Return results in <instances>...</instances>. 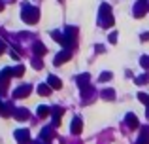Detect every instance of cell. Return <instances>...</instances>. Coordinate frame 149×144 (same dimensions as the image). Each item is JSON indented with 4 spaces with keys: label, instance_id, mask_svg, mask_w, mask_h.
I'll list each match as a JSON object with an SVG mask.
<instances>
[{
    "label": "cell",
    "instance_id": "1",
    "mask_svg": "<svg viewBox=\"0 0 149 144\" xmlns=\"http://www.w3.org/2000/svg\"><path fill=\"white\" fill-rule=\"evenodd\" d=\"M100 25L102 27H111L113 25V17H111V11H109L108 4H102V8H100Z\"/></svg>",
    "mask_w": 149,
    "mask_h": 144
},
{
    "label": "cell",
    "instance_id": "2",
    "mask_svg": "<svg viewBox=\"0 0 149 144\" xmlns=\"http://www.w3.org/2000/svg\"><path fill=\"white\" fill-rule=\"evenodd\" d=\"M146 13H147V4H146V0H140L134 6V17H143Z\"/></svg>",
    "mask_w": 149,
    "mask_h": 144
},
{
    "label": "cell",
    "instance_id": "3",
    "mask_svg": "<svg viewBox=\"0 0 149 144\" xmlns=\"http://www.w3.org/2000/svg\"><path fill=\"white\" fill-rule=\"evenodd\" d=\"M23 17L26 19V23H36V19H38V10H34V8H26L25 13H23Z\"/></svg>",
    "mask_w": 149,
    "mask_h": 144
},
{
    "label": "cell",
    "instance_id": "4",
    "mask_svg": "<svg viewBox=\"0 0 149 144\" xmlns=\"http://www.w3.org/2000/svg\"><path fill=\"white\" fill-rule=\"evenodd\" d=\"M127 123H128L130 129H136V127H138V118H136L134 114H128L127 116Z\"/></svg>",
    "mask_w": 149,
    "mask_h": 144
},
{
    "label": "cell",
    "instance_id": "5",
    "mask_svg": "<svg viewBox=\"0 0 149 144\" xmlns=\"http://www.w3.org/2000/svg\"><path fill=\"white\" fill-rule=\"evenodd\" d=\"M72 133H81V119H74L72 122Z\"/></svg>",
    "mask_w": 149,
    "mask_h": 144
},
{
    "label": "cell",
    "instance_id": "6",
    "mask_svg": "<svg viewBox=\"0 0 149 144\" xmlns=\"http://www.w3.org/2000/svg\"><path fill=\"white\" fill-rule=\"evenodd\" d=\"M138 144H149V131H143L142 137L138 138Z\"/></svg>",
    "mask_w": 149,
    "mask_h": 144
},
{
    "label": "cell",
    "instance_id": "7",
    "mask_svg": "<svg viewBox=\"0 0 149 144\" xmlns=\"http://www.w3.org/2000/svg\"><path fill=\"white\" fill-rule=\"evenodd\" d=\"M147 80H149V74H143V76H140V78H136V84H147Z\"/></svg>",
    "mask_w": 149,
    "mask_h": 144
},
{
    "label": "cell",
    "instance_id": "8",
    "mask_svg": "<svg viewBox=\"0 0 149 144\" xmlns=\"http://www.w3.org/2000/svg\"><path fill=\"white\" fill-rule=\"evenodd\" d=\"M138 99L142 100L143 104H149V95H146V93H140V95H138Z\"/></svg>",
    "mask_w": 149,
    "mask_h": 144
},
{
    "label": "cell",
    "instance_id": "9",
    "mask_svg": "<svg viewBox=\"0 0 149 144\" xmlns=\"http://www.w3.org/2000/svg\"><path fill=\"white\" fill-rule=\"evenodd\" d=\"M40 93H42V95H49V93H51L49 85H42V87H40Z\"/></svg>",
    "mask_w": 149,
    "mask_h": 144
},
{
    "label": "cell",
    "instance_id": "10",
    "mask_svg": "<svg viewBox=\"0 0 149 144\" xmlns=\"http://www.w3.org/2000/svg\"><path fill=\"white\" fill-rule=\"evenodd\" d=\"M140 63H142L143 68H149V57H142V59H140Z\"/></svg>",
    "mask_w": 149,
    "mask_h": 144
},
{
    "label": "cell",
    "instance_id": "11",
    "mask_svg": "<svg viewBox=\"0 0 149 144\" xmlns=\"http://www.w3.org/2000/svg\"><path fill=\"white\" fill-rule=\"evenodd\" d=\"M51 85H53L55 89H58V87H61V81H58L57 78H51Z\"/></svg>",
    "mask_w": 149,
    "mask_h": 144
},
{
    "label": "cell",
    "instance_id": "12",
    "mask_svg": "<svg viewBox=\"0 0 149 144\" xmlns=\"http://www.w3.org/2000/svg\"><path fill=\"white\" fill-rule=\"evenodd\" d=\"M109 78H111V74H109V72H104V74L100 76V80H102V81H106V80H109Z\"/></svg>",
    "mask_w": 149,
    "mask_h": 144
},
{
    "label": "cell",
    "instance_id": "13",
    "mask_svg": "<svg viewBox=\"0 0 149 144\" xmlns=\"http://www.w3.org/2000/svg\"><path fill=\"white\" fill-rule=\"evenodd\" d=\"M47 114H49V110H47L45 106H42V108H40V116L44 118V116H47Z\"/></svg>",
    "mask_w": 149,
    "mask_h": 144
},
{
    "label": "cell",
    "instance_id": "14",
    "mask_svg": "<svg viewBox=\"0 0 149 144\" xmlns=\"http://www.w3.org/2000/svg\"><path fill=\"white\" fill-rule=\"evenodd\" d=\"M104 95L106 99H113V91H104Z\"/></svg>",
    "mask_w": 149,
    "mask_h": 144
},
{
    "label": "cell",
    "instance_id": "15",
    "mask_svg": "<svg viewBox=\"0 0 149 144\" xmlns=\"http://www.w3.org/2000/svg\"><path fill=\"white\" fill-rule=\"evenodd\" d=\"M115 40H117V34H115V32L109 34V42H115Z\"/></svg>",
    "mask_w": 149,
    "mask_h": 144
},
{
    "label": "cell",
    "instance_id": "16",
    "mask_svg": "<svg viewBox=\"0 0 149 144\" xmlns=\"http://www.w3.org/2000/svg\"><path fill=\"white\" fill-rule=\"evenodd\" d=\"M142 40H143V42L149 40V32H143V34H142Z\"/></svg>",
    "mask_w": 149,
    "mask_h": 144
},
{
    "label": "cell",
    "instance_id": "17",
    "mask_svg": "<svg viewBox=\"0 0 149 144\" xmlns=\"http://www.w3.org/2000/svg\"><path fill=\"white\" fill-rule=\"evenodd\" d=\"M4 51V44H0V53H2Z\"/></svg>",
    "mask_w": 149,
    "mask_h": 144
},
{
    "label": "cell",
    "instance_id": "18",
    "mask_svg": "<svg viewBox=\"0 0 149 144\" xmlns=\"http://www.w3.org/2000/svg\"><path fill=\"white\" fill-rule=\"evenodd\" d=\"M147 106H149V104H147ZM147 116H149V110H147Z\"/></svg>",
    "mask_w": 149,
    "mask_h": 144
}]
</instances>
